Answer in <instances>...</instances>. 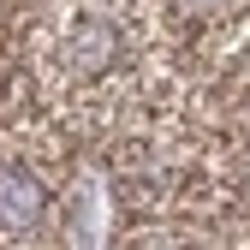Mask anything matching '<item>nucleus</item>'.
<instances>
[{"label":"nucleus","instance_id":"nucleus-1","mask_svg":"<svg viewBox=\"0 0 250 250\" xmlns=\"http://www.w3.org/2000/svg\"><path fill=\"white\" fill-rule=\"evenodd\" d=\"M42 208H48V191H42L36 173L30 167H0V227L24 232V227L42 221Z\"/></svg>","mask_w":250,"mask_h":250}]
</instances>
